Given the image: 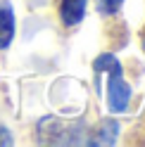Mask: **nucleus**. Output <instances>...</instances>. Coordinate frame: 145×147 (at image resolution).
I'll list each match as a JSON object with an SVG mask.
<instances>
[{"label":"nucleus","mask_w":145,"mask_h":147,"mask_svg":"<svg viewBox=\"0 0 145 147\" xmlns=\"http://www.w3.org/2000/svg\"><path fill=\"white\" fill-rule=\"evenodd\" d=\"M95 69L107 71V105H110V112L114 114L126 112L129 100H131V86L124 81V71L117 57L114 55H100L95 62Z\"/></svg>","instance_id":"1"},{"label":"nucleus","mask_w":145,"mask_h":147,"mask_svg":"<svg viewBox=\"0 0 145 147\" xmlns=\"http://www.w3.org/2000/svg\"><path fill=\"white\" fill-rule=\"evenodd\" d=\"M143 50H145V33H143Z\"/></svg>","instance_id":"8"},{"label":"nucleus","mask_w":145,"mask_h":147,"mask_svg":"<svg viewBox=\"0 0 145 147\" xmlns=\"http://www.w3.org/2000/svg\"><path fill=\"white\" fill-rule=\"evenodd\" d=\"M12 142H14L12 133L7 131V128H5L3 123H0V145H3V147H7V145H12Z\"/></svg>","instance_id":"7"},{"label":"nucleus","mask_w":145,"mask_h":147,"mask_svg":"<svg viewBox=\"0 0 145 147\" xmlns=\"http://www.w3.org/2000/svg\"><path fill=\"white\" fill-rule=\"evenodd\" d=\"M81 123H69L57 116H43L38 121V140L43 145H86Z\"/></svg>","instance_id":"2"},{"label":"nucleus","mask_w":145,"mask_h":147,"mask_svg":"<svg viewBox=\"0 0 145 147\" xmlns=\"http://www.w3.org/2000/svg\"><path fill=\"white\" fill-rule=\"evenodd\" d=\"M90 135L93 138H88L86 145H114L117 135H119V123H117L114 119H105Z\"/></svg>","instance_id":"4"},{"label":"nucleus","mask_w":145,"mask_h":147,"mask_svg":"<svg viewBox=\"0 0 145 147\" xmlns=\"http://www.w3.org/2000/svg\"><path fill=\"white\" fill-rule=\"evenodd\" d=\"M14 10L10 3H0V50L10 48L14 40Z\"/></svg>","instance_id":"3"},{"label":"nucleus","mask_w":145,"mask_h":147,"mask_svg":"<svg viewBox=\"0 0 145 147\" xmlns=\"http://www.w3.org/2000/svg\"><path fill=\"white\" fill-rule=\"evenodd\" d=\"M121 5H124V0H98V12L102 17H114L121 10Z\"/></svg>","instance_id":"6"},{"label":"nucleus","mask_w":145,"mask_h":147,"mask_svg":"<svg viewBox=\"0 0 145 147\" xmlns=\"http://www.w3.org/2000/svg\"><path fill=\"white\" fill-rule=\"evenodd\" d=\"M86 5H88V0H62V7H60L62 24L64 26H76L79 22H83Z\"/></svg>","instance_id":"5"}]
</instances>
